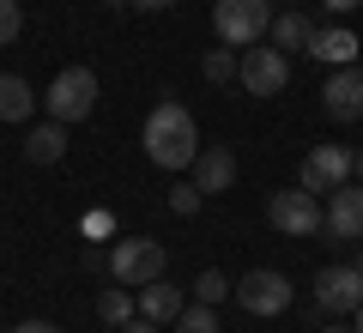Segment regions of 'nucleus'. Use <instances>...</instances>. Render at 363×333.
<instances>
[{"label":"nucleus","instance_id":"nucleus-1","mask_svg":"<svg viewBox=\"0 0 363 333\" xmlns=\"http://www.w3.org/2000/svg\"><path fill=\"white\" fill-rule=\"evenodd\" d=\"M140 146H145V158H152L157 170H194L200 128H194V116H188V103H182L176 91H164V97L152 103V116H145V128H140Z\"/></svg>","mask_w":363,"mask_h":333},{"label":"nucleus","instance_id":"nucleus-2","mask_svg":"<svg viewBox=\"0 0 363 333\" xmlns=\"http://www.w3.org/2000/svg\"><path fill=\"white\" fill-rule=\"evenodd\" d=\"M212 31L224 49H255L272 31V0H212Z\"/></svg>","mask_w":363,"mask_h":333},{"label":"nucleus","instance_id":"nucleus-3","mask_svg":"<svg viewBox=\"0 0 363 333\" xmlns=\"http://www.w3.org/2000/svg\"><path fill=\"white\" fill-rule=\"evenodd\" d=\"M43 109H49V121H61V128L85 121L91 109H97V73H91V67H61V73L49 79V91H43Z\"/></svg>","mask_w":363,"mask_h":333},{"label":"nucleus","instance_id":"nucleus-4","mask_svg":"<svg viewBox=\"0 0 363 333\" xmlns=\"http://www.w3.org/2000/svg\"><path fill=\"white\" fill-rule=\"evenodd\" d=\"M164 243L157 236H121L116 249H109V279L116 285H128V291H140V285H152V279H164Z\"/></svg>","mask_w":363,"mask_h":333},{"label":"nucleus","instance_id":"nucleus-5","mask_svg":"<svg viewBox=\"0 0 363 333\" xmlns=\"http://www.w3.org/2000/svg\"><path fill=\"white\" fill-rule=\"evenodd\" d=\"M267 218H272L279 236H321L327 231V206H321V194H309V188H279L267 200Z\"/></svg>","mask_w":363,"mask_h":333},{"label":"nucleus","instance_id":"nucleus-6","mask_svg":"<svg viewBox=\"0 0 363 333\" xmlns=\"http://www.w3.org/2000/svg\"><path fill=\"white\" fill-rule=\"evenodd\" d=\"M236 79H242L255 97H279V91L291 85V55H285V49H272V43H255V49H242Z\"/></svg>","mask_w":363,"mask_h":333},{"label":"nucleus","instance_id":"nucleus-7","mask_svg":"<svg viewBox=\"0 0 363 333\" xmlns=\"http://www.w3.org/2000/svg\"><path fill=\"white\" fill-rule=\"evenodd\" d=\"M230 297L248 309V315H285V309H291V279H285V273H272V267H255V273L236 279Z\"/></svg>","mask_w":363,"mask_h":333},{"label":"nucleus","instance_id":"nucleus-8","mask_svg":"<svg viewBox=\"0 0 363 333\" xmlns=\"http://www.w3.org/2000/svg\"><path fill=\"white\" fill-rule=\"evenodd\" d=\"M363 303V273L357 267H321L315 273V309L321 315H351Z\"/></svg>","mask_w":363,"mask_h":333},{"label":"nucleus","instance_id":"nucleus-9","mask_svg":"<svg viewBox=\"0 0 363 333\" xmlns=\"http://www.w3.org/2000/svg\"><path fill=\"white\" fill-rule=\"evenodd\" d=\"M339 182H351V152L345 146H315L297 170V188H309V194H333Z\"/></svg>","mask_w":363,"mask_h":333},{"label":"nucleus","instance_id":"nucleus-10","mask_svg":"<svg viewBox=\"0 0 363 333\" xmlns=\"http://www.w3.org/2000/svg\"><path fill=\"white\" fill-rule=\"evenodd\" d=\"M321 109L333 121H363V67H333V73H327Z\"/></svg>","mask_w":363,"mask_h":333},{"label":"nucleus","instance_id":"nucleus-11","mask_svg":"<svg viewBox=\"0 0 363 333\" xmlns=\"http://www.w3.org/2000/svg\"><path fill=\"white\" fill-rule=\"evenodd\" d=\"M327 236L363 243V182H339V188L327 194Z\"/></svg>","mask_w":363,"mask_h":333},{"label":"nucleus","instance_id":"nucleus-12","mask_svg":"<svg viewBox=\"0 0 363 333\" xmlns=\"http://www.w3.org/2000/svg\"><path fill=\"white\" fill-rule=\"evenodd\" d=\"M236 182V152L230 146H200V158H194V188L200 194H224Z\"/></svg>","mask_w":363,"mask_h":333},{"label":"nucleus","instance_id":"nucleus-13","mask_svg":"<svg viewBox=\"0 0 363 333\" xmlns=\"http://www.w3.org/2000/svg\"><path fill=\"white\" fill-rule=\"evenodd\" d=\"M315 13H303V6H291V13H272V31H267V43L272 49H285V55H309V37H315Z\"/></svg>","mask_w":363,"mask_h":333},{"label":"nucleus","instance_id":"nucleus-14","mask_svg":"<svg viewBox=\"0 0 363 333\" xmlns=\"http://www.w3.org/2000/svg\"><path fill=\"white\" fill-rule=\"evenodd\" d=\"M133 297H140V315H145V321H157V327H164V321H176L182 309H188V303H182V285H169V279L140 285Z\"/></svg>","mask_w":363,"mask_h":333},{"label":"nucleus","instance_id":"nucleus-15","mask_svg":"<svg viewBox=\"0 0 363 333\" xmlns=\"http://www.w3.org/2000/svg\"><path fill=\"white\" fill-rule=\"evenodd\" d=\"M309 55H315V61H321V67H351V61H357V37H351V31H315V37H309Z\"/></svg>","mask_w":363,"mask_h":333},{"label":"nucleus","instance_id":"nucleus-16","mask_svg":"<svg viewBox=\"0 0 363 333\" xmlns=\"http://www.w3.org/2000/svg\"><path fill=\"white\" fill-rule=\"evenodd\" d=\"M25 158H30V164H61V158H67V128H61V121L30 128L25 133Z\"/></svg>","mask_w":363,"mask_h":333},{"label":"nucleus","instance_id":"nucleus-17","mask_svg":"<svg viewBox=\"0 0 363 333\" xmlns=\"http://www.w3.org/2000/svg\"><path fill=\"white\" fill-rule=\"evenodd\" d=\"M37 116V91L18 73H0V121H30Z\"/></svg>","mask_w":363,"mask_h":333},{"label":"nucleus","instance_id":"nucleus-18","mask_svg":"<svg viewBox=\"0 0 363 333\" xmlns=\"http://www.w3.org/2000/svg\"><path fill=\"white\" fill-rule=\"evenodd\" d=\"M133 303H140V297L121 285V291H104V297H97V315H104L109 327H128V321H133Z\"/></svg>","mask_w":363,"mask_h":333},{"label":"nucleus","instance_id":"nucleus-19","mask_svg":"<svg viewBox=\"0 0 363 333\" xmlns=\"http://www.w3.org/2000/svg\"><path fill=\"white\" fill-rule=\"evenodd\" d=\"M236 67H242V55L236 49H206V61H200V73H206V85H230Z\"/></svg>","mask_w":363,"mask_h":333},{"label":"nucleus","instance_id":"nucleus-20","mask_svg":"<svg viewBox=\"0 0 363 333\" xmlns=\"http://www.w3.org/2000/svg\"><path fill=\"white\" fill-rule=\"evenodd\" d=\"M230 291H236V285L224 279L218 267H206V273H200V279H194V303H212V309H218V303H224V297H230Z\"/></svg>","mask_w":363,"mask_h":333},{"label":"nucleus","instance_id":"nucleus-21","mask_svg":"<svg viewBox=\"0 0 363 333\" xmlns=\"http://www.w3.org/2000/svg\"><path fill=\"white\" fill-rule=\"evenodd\" d=\"M176 333H218V315H212V303H188L176 315Z\"/></svg>","mask_w":363,"mask_h":333},{"label":"nucleus","instance_id":"nucleus-22","mask_svg":"<svg viewBox=\"0 0 363 333\" xmlns=\"http://www.w3.org/2000/svg\"><path fill=\"white\" fill-rule=\"evenodd\" d=\"M200 200H206V194L194 188V176H188V182H176V188H169V212H176V218H194V212H200Z\"/></svg>","mask_w":363,"mask_h":333},{"label":"nucleus","instance_id":"nucleus-23","mask_svg":"<svg viewBox=\"0 0 363 333\" xmlns=\"http://www.w3.org/2000/svg\"><path fill=\"white\" fill-rule=\"evenodd\" d=\"M18 31H25V13H18V0H0V49H6V43H18Z\"/></svg>","mask_w":363,"mask_h":333},{"label":"nucleus","instance_id":"nucleus-24","mask_svg":"<svg viewBox=\"0 0 363 333\" xmlns=\"http://www.w3.org/2000/svg\"><path fill=\"white\" fill-rule=\"evenodd\" d=\"M79 267H85V273H109V249L85 243V249H79Z\"/></svg>","mask_w":363,"mask_h":333},{"label":"nucleus","instance_id":"nucleus-25","mask_svg":"<svg viewBox=\"0 0 363 333\" xmlns=\"http://www.w3.org/2000/svg\"><path fill=\"white\" fill-rule=\"evenodd\" d=\"M109 6H133V13H164V6H176V0H109Z\"/></svg>","mask_w":363,"mask_h":333},{"label":"nucleus","instance_id":"nucleus-26","mask_svg":"<svg viewBox=\"0 0 363 333\" xmlns=\"http://www.w3.org/2000/svg\"><path fill=\"white\" fill-rule=\"evenodd\" d=\"M13 333H61V327H55V321H18Z\"/></svg>","mask_w":363,"mask_h":333},{"label":"nucleus","instance_id":"nucleus-27","mask_svg":"<svg viewBox=\"0 0 363 333\" xmlns=\"http://www.w3.org/2000/svg\"><path fill=\"white\" fill-rule=\"evenodd\" d=\"M116 333H157V321H145V315H140V321H128V327H116Z\"/></svg>","mask_w":363,"mask_h":333},{"label":"nucleus","instance_id":"nucleus-28","mask_svg":"<svg viewBox=\"0 0 363 333\" xmlns=\"http://www.w3.org/2000/svg\"><path fill=\"white\" fill-rule=\"evenodd\" d=\"M327 13H351V6H363V0H321Z\"/></svg>","mask_w":363,"mask_h":333},{"label":"nucleus","instance_id":"nucleus-29","mask_svg":"<svg viewBox=\"0 0 363 333\" xmlns=\"http://www.w3.org/2000/svg\"><path fill=\"white\" fill-rule=\"evenodd\" d=\"M351 176H357V182H363V152H351Z\"/></svg>","mask_w":363,"mask_h":333},{"label":"nucleus","instance_id":"nucleus-30","mask_svg":"<svg viewBox=\"0 0 363 333\" xmlns=\"http://www.w3.org/2000/svg\"><path fill=\"white\" fill-rule=\"evenodd\" d=\"M351 321H357V333H363V303H357V309H351Z\"/></svg>","mask_w":363,"mask_h":333},{"label":"nucleus","instance_id":"nucleus-31","mask_svg":"<svg viewBox=\"0 0 363 333\" xmlns=\"http://www.w3.org/2000/svg\"><path fill=\"white\" fill-rule=\"evenodd\" d=\"M321 333H357V327H321Z\"/></svg>","mask_w":363,"mask_h":333},{"label":"nucleus","instance_id":"nucleus-32","mask_svg":"<svg viewBox=\"0 0 363 333\" xmlns=\"http://www.w3.org/2000/svg\"><path fill=\"white\" fill-rule=\"evenodd\" d=\"M357 273H363V255H357Z\"/></svg>","mask_w":363,"mask_h":333},{"label":"nucleus","instance_id":"nucleus-33","mask_svg":"<svg viewBox=\"0 0 363 333\" xmlns=\"http://www.w3.org/2000/svg\"><path fill=\"white\" fill-rule=\"evenodd\" d=\"M357 67H363V61H357Z\"/></svg>","mask_w":363,"mask_h":333}]
</instances>
